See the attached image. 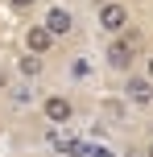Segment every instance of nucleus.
I'll list each match as a JSON object with an SVG mask.
<instances>
[{
	"label": "nucleus",
	"instance_id": "7",
	"mask_svg": "<svg viewBox=\"0 0 153 157\" xmlns=\"http://www.w3.org/2000/svg\"><path fill=\"white\" fill-rule=\"evenodd\" d=\"M17 71H21L25 78H37V75H41V58H33V54L17 58Z\"/></svg>",
	"mask_w": 153,
	"mask_h": 157
},
{
	"label": "nucleus",
	"instance_id": "8",
	"mask_svg": "<svg viewBox=\"0 0 153 157\" xmlns=\"http://www.w3.org/2000/svg\"><path fill=\"white\" fill-rule=\"evenodd\" d=\"M13 103H17V108L33 103V91H29V87H13Z\"/></svg>",
	"mask_w": 153,
	"mask_h": 157
},
{
	"label": "nucleus",
	"instance_id": "5",
	"mask_svg": "<svg viewBox=\"0 0 153 157\" xmlns=\"http://www.w3.org/2000/svg\"><path fill=\"white\" fill-rule=\"evenodd\" d=\"M124 95H128V103H153V83L145 75H128V83H124Z\"/></svg>",
	"mask_w": 153,
	"mask_h": 157
},
{
	"label": "nucleus",
	"instance_id": "13",
	"mask_svg": "<svg viewBox=\"0 0 153 157\" xmlns=\"http://www.w3.org/2000/svg\"><path fill=\"white\" fill-rule=\"evenodd\" d=\"M54 157H62V153H54Z\"/></svg>",
	"mask_w": 153,
	"mask_h": 157
},
{
	"label": "nucleus",
	"instance_id": "12",
	"mask_svg": "<svg viewBox=\"0 0 153 157\" xmlns=\"http://www.w3.org/2000/svg\"><path fill=\"white\" fill-rule=\"evenodd\" d=\"M145 157H153V141H149V153H145Z\"/></svg>",
	"mask_w": 153,
	"mask_h": 157
},
{
	"label": "nucleus",
	"instance_id": "3",
	"mask_svg": "<svg viewBox=\"0 0 153 157\" xmlns=\"http://www.w3.org/2000/svg\"><path fill=\"white\" fill-rule=\"evenodd\" d=\"M41 29H46L50 37H66V33L75 29V13H71V8H62V4L46 8V21H41Z\"/></svg>",
	"mask_w": 153,
	"mask_h": 157
},
{
	"label": "nucleus",
	"instance_id": "4",
	"mask_svg": "<svg viewBox=\"0 0 153 157\" xmlns=\"http://www.w3.org/2000/svg\"><path fill=\"white\" fill-rule=\"evenodd\" d=\"M41 116H46L50 124H71L75 103L66 99V95H46V99H41Z\"/></svg>",
	"mask_w": 153,
	"mask_h": 157
},
{
	"label": "nucleus",
	"instance_id": "10",
	"mask_svg": "<svg viewBox=\"0 0 153 157\" xmlns=\"http://www.w3.org/2000/svg\"><path fill=\"white\" fill-rule=\"evenodd\" d=\"M87 157H116V153H108V149H87Z\"/></svg>",
	"mask_w": 153,
	"mask_h": 157
},
{
	"label": "nucleus",
	"instance_id": "6",
	"mask_svg": "<svg viewBox=\"0 0 153 157\" xmlns=\"http://www.w3.org/2000/svg\"><path fill=\"white\" fill-rule=\"evenodd\" d=\"M50 46H54V37H50L41 25H29V29H25V54L41 58V54H50Z\"/></svg>",
	"mask_w": 153,
	"mask_h": 157
},
{
	"label": "nucleus",
	"instance_id": "1",
	"mask_svg": "<svg viewBox=\"0 0 153 157\" xmlns=\"http://www.w3.org/2000/svg\"><path fill=\"white\" fill-rule=\"evenodd\" d=\"M104 58H108V66H112V71L128 75V71H132V58H137L132 37H112V41H108V50H104Z\"/></svg>",
	"mask_w": 153,
	"mask_h": 157
},
{
	"label": "nucleus",
	"instance_id": "9",
	"mask_svg": "<svg viewBox=\"0 0 153 157\" xmlns=\"http://www.w3.org/2000/svg\"><path fill=\"white\" fill-rule=\"evenodd\" d=\"M8 4H13V8H21V13H25V8H33L37 0H8Z\"/></svg>",
	"mask_w": 153,
	"mask_h": 157
},
{
	"label": "nucleus",
	"instance_id": "2",
	"mask_svg": "<svg viewBox=\"0 0 153 157\" xmlns=\"http://www.w3.org/2000/svg\"><path fill=\"white\" fill-rule=\"evenodd\" d=\"M99 29L112 33V37H120V33L128 29V8H124L120 0H108V4H99Z\"/></svg>",
	"mask_w": 153,
	"mask_h": 157
},
{
	"label": "nucleus",
	"instance_id": "11",
	"mask_svg": "<svg viewBox=\"0 0 153 157\" xmlns=\"http://www.w3.org/2000/svg\"><path fill=\"white\" fill-rule=\"evenodd\" d=\"M145 78L153 83V54H149V62H145Z\"/></svg>",
	"mask_w": 153,
	"mask_h": 157
}]
</instances>
